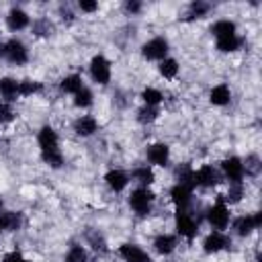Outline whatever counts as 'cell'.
Segmentation results:
<instances>
[{
    "label": "cell",
    "instance_id": "cell-2",
    "mask_svg": "<svg viewBox=\"0 0 262 262\" xmlns=\"http://www.w3.org/2000/svg\"><path fill=\"white\" fill-rule=\"evenodd\" d=\"M151 203H154V194H151L145 186L135 188V190L131 192V196H129V205H131V209H133L137 215H147V213L151 211Z\"/></svg>",
    "mask_w": 262,
    "mask_h": 262
},
{
    "label": "cell",
    "instance_id": "cell-12",
    "mask_svg": "<svg viewBox=\"0 0 262 262\" xmlns=\"http://www.w3.org/2000/svg\"><path fill=\"white\" fill-rule=\"evenodd\" d=\"M119 256L125 262H151V258L147 256V252H143L139 246L135 244H123L119 248Z\"/></svg>",
    "mask_w": 262,
    "mask_h": 262
},
{
    "label": "cell",
    "instance_id": "cell-10",
    "mask_svg": "<svg viewBox=\"0 0 262 262\" xmlns=\"http://www.w3.org/2000/svg\"><path fill=\"white\" fill-rule=\"evenodd\" d=\"M221 168H223L225 176H227L231 182H242V178H244V164H242L239 158H235V156L225 158V160L221 162Z\"/></svg>",
    "mask_w": 262,
    "mask_h": 262
},
{
    "label": "cell",
    "instance_id": "cell-32",
    "mask_svg": "<svg viewBox=\"0 0 262 262\" xmlns=\"http://www.w3.org/2000/svg\"><path fill=\"white\" fill-rule=\"evenodd\" d=\"M242 196H244V184L242 182H231L227 194L221 196V199H225L227 203H237V201H242Z\"/></svg>",
    "mask_w": 262,
    "mask_h": 262
},
{
    "label": "cell",
    "instance_id": "cell-37",
    "mask_svg": "<svg viewBox=\"0 0 262 262\" xmlns=\"http://www.w3.org/2000/svg\"><path fill=\"white\" fill-rule=\"evenodd\" d=\"M86 235H88V242L92 244V248H94V250H100V252H104V250H106L104 239H102V237H100L96 231H88Z\"/></svg>",
    "mask_w": 262,
    "mask_h": 262
},
{
    "label": "cell",
    "instance_id": "cell-30",
    "mask_svg": "<svg viewBox=\"0 0 262 262\" xmlns=\"http://www.w3.org/2000/svg\"><path fill=\"white\" fill-rule=\"evenodd\" d=\"M242 164H244V172H246V174H250V176H256V174L260 172V168H262L260 158H258L256 154L248 156V158H246V162H242Z\"/></svg>",
    "mask_w": 262,
    "mask_h": 262
},
{
    "label": "cell",
    "instance_id": "cell-33",
    "mask_svg": "<svg viewBox=\"0 0 262 262\" xmlns=\"http://www.w3.org/2000/svg\"><path fill=\"white\" fill-rule=\"evenodd\" d=\"M160 74L164 78H174L178 74V63L176 59H162L160 61Z\"/></svg>",
    "mask_w": 262,
    "mask_h": 262
},
{
    "label": "cell",
    "instance_id": "cell-26",
    "mask_svg": "<svg viewBox=\"0 0 262 262\" xmlns=\"http://www.w3.org/2000/svg\"><path fill=\"white\" fill-rule=\"evenodd\" d=\"M209 10H211V4L201 2V0H194V2H190V6H188V16H190V18H203Z\"/></svg>",
    "mask_w": 262,
    "mask_h": 262
},
{
    "label": "cell",
    "instance_id": "cell-29",
    "mask_svg": "<svg viewBox=\"0 0 262 262\" xmlns=\"http://www.w3.org/2000/svg\"><path fill=\"white\" fill-rule=\"evenodd\" d=\"M74 96H76V98H74V104L80 106V108H86V106L92 104V92H90L88 88H84V86H82Z\"/></svg>",
    "mask_w": 262,
    "mask_h": 262
},
{
    "label": "cell",
    "instance_id": "cell-18",
    "mask_svg": "<svg viewBox=\"0 0 262 262\" xmlns=\"http://www.w3.org/2000/svg\"><path fill=\"white\" fill-rule=\"evenodd\" d=\"M229 98H231V92H229V88L225 84H217L209 94L211 104H217V106H225L229 102Z\"/></svg>",
    "mask_w": 262,
    "mask_h": 262
},
{
    "label": "cell",
    "instance_id": "cell-20",
    "mask_svg": "<svg viewBox=\"0 0 262 262\" xmlns=\"http://www.w3.org/2000/svg\"><path fill=\"white\" fill-rule=\"evenodd\" d=\"M154 248H156L160 254H170V252H174V248H176V237H174V235H168V233H162V235H158V237L154 239Z\"/></svg>",
    "mask_w": 262,
    "mask_h": 262
},
{
    "label": "cell",
    "instance_id": "cell-3",
    "mask_svg": "<svg viewBox=\"0 0 262 262\" xmlns=\"http://www.w3.org/2000/svg\"><path fill=\"white\" fill-rule=\"evenodd\" d=\"M176 229H178V233L182 237L192 239L196 235V231H199V223L194 221V217L186 209H178L176 211Z\"/></svg>",
    "mask_w": 262,
    "mask_h": 262
},
{
    "label": "cell",
    "instance_id": "cell-23",
    "mask_svg": "<svg viewBox=\"0 0 262 262\" xmlns=\"http://www.w3.org/2000/svg\"><path fill=\"white\" fill-rule=\"evenodd\" d=\"M192 168L188 166V164H184V166H180V168H176V184H184V186H188V188H192L194 186V178H192Z\"/></svg>",
    "mask_w": 262,
    "mask_h": 262
},
{
    "label": "cell",
    "instance_id": "cell-31",
    "mask_svg": "<svg viewBox=\"0 0 262 262\" xmlns=\"http://www.w3.org/2000/svg\"><path fill=\"white\" fill-rule=\"evenodd\" d=\"M133 178L139 182V184H151L154 182V172L147 168V166H141V168H135L133 170Z\"/></svg>",
    "mask_w": 262,
    "mask_h": 262
},
{
    "label": "cell",
    "instance_id": "cell-39",
    "mask_svg": "<svg viewBox=\"0 0 262 262\" xmlns=\"http://www.w3.org/2000/svg\"><path fill=\"white\" fill-rule=\"evenodd\" d=\"M78 6H80V10H84V12H94V10L98 8V4L92 2V0H80Z\"/></svg>",
    "mask_w": 262,
    "mask_h": 262
},
{
    "label": "cell",
    "instance_id": "cell-1",
    "mask_svg": "<svg viewBox=\"0 0 262 262\" xmlns=\"http://www.w3.org/2000/svg\"><path fill=\"white\" fill-rule=\"evenodd\" d=\"M37 141H39V147H41V156L61 154L59 151V139H57V133H55L53 127H49V125L41 127L39 135H37Z\"/></svg>",
    "mask_w": 262,
    "mask_h": 262
},
{
    "label": "cell",
    "instance_id": "cell-16",
    "mask_svg": "<svg viewBox=\"0 0 262 262\" xmlns=\"http://www.w3.org/2000/svg\"><path fill=\"white\" fill-rule=\"evenodd\" d=\"M96 129H98V123H96V119L90 117V115H84V117L76 119V123H74V131H76L78 135H82V137L92 135Z\"/></svg>",
    "mask_w": 262,
    "mask_h": 262
},
{
    "label": "cell",
    "instance_id": "cell-4",
    "mask_svg": "<svg viewBox=\"0 0 262 262\" xmlns=\"http://www.w3.org/2000/svg\"><path fill=\"white\" fill-rule=\"evenodd\" d=\"M90 76L96 84H108L111 80V63L104 55H94L90 61Z\"/></svg>",
    "mask_w": 262,
    "mask_h": 262
},
{
    "label": "cell",
    "instance_id": "cell-24",
    "mask_svg": "<svg viewBox=\"0 0 262 262\" xmlns=\"http://www.w3.org/2000/svg\"><path fill=\"white\" fill-rule=\"evenodd\" d=\"M239 45H242V39H239L237 35H233V37H225V39H217V49L223 51V53L235 51V49H239Z\"/></svg>",
    "mask_w": 262,
    "mask_h": 262
},
{
    "label": "cell",
    "instance_id": "cell-11",
    "mask_svg": "<svg viewBox=\"0 0 262 262\" xmlns=\"http://www.w3.org/2000/svg\"><path fill=\"white\" fill-rule=\"evenodd\" d=\"M192 178H194V186H215L219 182V176H217V170L213 166H201L196 172H192Z\"/></svg>",
    "mask_w": 262,
    "mask_h": 262
},
{
    "label": "cell",
    "instance_id": "cell-42",
    "mask_svg": "<svg viewBox=\"0 0 262 262\" xmlns=\"http://www.w3.org/2000/svg\"><path fill=\"white\" fill-rule=\"evenodd\" d=\"M0 55L4 57V43H0Z\"/></svg>",
    "mask_w": 262,
    "mask_h": 262
},
{
    "label": "cell",
    "instance_id": "cell-28",
    "mask_svg": "<svg viewBox=\"0 0 262 262\" xmlns=\"http://www.w3.org/2000/svg\"><path fill=\"white\" fill-rule=\"evenodd\" d=\"M43 86L39 82H33V80H23L18 82V94L20 96H29V94H35V92H41Z\"/></svg>",
    "mask_w": 262,
    "mask_h": 262
},
{
    "label": "cell",
    "instance_id": "cell-6",
    "mask_svg": "<svg viewBox=\"0 0 262 262\" xmlns=\"http://www.w3.org/2000/svg\"><path fill=\"white\" fill-rule=\"evenodd\" d=\"M207 219H209V223L215 227V231H221V229L227 227V223H229V209L225 207L223 199H219V201L209 209Z\"/></svg>",
    "mask_w": 262,
    "mask_h": 262
},
{
    "label": "cell",
    "instance_id": "cell-38",
    "mask_svg": "<svg viewBox=\"0 0 262 262\" xmlns=\"http://www.w3.org/2000/svg\"><path fill=\"white\" fill-rule=\"evenodd\" d=\"M12 119H14L12 108H10L8 104H0V125H2V123H10Z\"/></svg>",
    "mask_w": 262,
    "mask_h": 262
},
{
    "label": "cell",
    "instance_id": "cell-25",
    "mask_svg": "<svg viewBox=\"0 0 262 262\" xmlns=\"http://www.w3.org/2000/svg\"><path fill=\"white\" fill-rule=\"evenodd\" d=\"M82 88V78L78 74H72V76H66L61 80V90L63 92H70V94H76L78 90Z\"/></svg>",
    "mask_w": 262,
    "mask_h": 262
},
{
    "label": "cell",
    "instance_id": "cell-17",
    "mask_svg": "<svg viewBox=\"0 0 262 262\" xmlns=\"http://www.w3.org/2000/svg\"><path fill=\"white\" fill-rule=\"evenodd\" d=\"M104 180H106V184H108L115 192L125 190V186L129 184V176H127L123 170H111V172L104 176Z\"/></svg>",
    "mask_w": 262,
    "mask_h": 262
},
{
    "label": "cell",
    "instance_id": "cell-41",
    "mask_svg": "<svg viewBox=\"0 0 262 262\" xmlns=\"http://www.w3.org/2000/svg\"><path fill=\"white\" fill-rule=\"evenodd\" d=\"M4 262H27L18 252H10V254H6L4 256Z\"/></svg>",
    "mask_w": 262,
    "mask_h": 262
},
{
    "label": "cell",
    "instance_id": "cell-8",
    "mask_svg": "<svg viewBox=\"0 0 262 262\" xmlns=\"http://www.w3.org/2000/svg\"><path fill=\"white\" fill-rule=\"evenodd\" d=\"M260 225H262V213H260V211H256L254 215L237 217V219L233 221V229H235L237 235H248L250 231L258 229Z\"/></svg>",
    "mask_w": 262,
    "mask_h": 262
},
{
    "label": "cell",
    "instance_id": "cell-22",
    "mask_svg": "<svg viewBox=\"0 0 262 262\" xmlns=\"http://www.w3.org/2000/svg\"><path fill=\"white\" fill-rule=\"evenodd\" d=\"M0 94L6 100H14V96L18 94V82L12 78H2L0 80Z\"/></svg>",
    "mask_w": 262,
    "mask_h": 262
},
{
    "label": "cell",
    "instance_id": "cell-34",
    "mask_svg": "<svg viewBox=\"0 0 262 262\" xmlns=\"http://www.w3.org/2000/svg\"><path fill=\"white\" fill-rule=\"evenodd\" d=\"M158 108L156 106H143V108H139V113H137V119H139V123H151V121H156L158 119Z\"/></svg>",
    "mask_w": 262,
    "mask_h": 262
},
{
    "label": "cell",
    "instance_id": "cell-21",
    "mask_svg": "<svg viewBox=\"0 0 262 262\" xmlns=\"http://www.w3.org/2000/svg\"><path fill=\"white\" fill-rule=\"evenodd\" d=\"M0 225H2V229L16 231L20 227V215L12 213V211H4V213H0Z\"/></svg>",
    "mask_w": 262,
    "mask_h": 262
},
{
    "label": "cell",
    "instance_id": "cell-13",
    "mask_svg": "<svg viewBox=\"0 0 262 262\" xmlns=\"http://www.w3.org/2000/svg\"><path fill=\"white\" fill-rule=\"evenodd\" d=\"M170 158V147L166 143H154L147 147V160L156 166H166Z\"/></svg>",
    "mask_w": 262,
    "mask_h": 262
},
{
    "label": "cell",
    "instance_id": "cell-14",
    "mask_svg": "<svg viewBox=\"0 0 262 262\" xmlns=\"http://www.w3.org/2000/svg\"><path fill=\"white\" fill-rule=\"evenodd\" d=\"M29 23H31L29 14L25 10H20V8H12L8 12V16H6V25H8L10 31H23L25 27H29Z\"/></svg>",
    "mask_w": 262,
    "mask_h": 262
},
{
    "label": "cell",
    "instance_id": "cell-27",
    "mask_svg": "<svg viewBox=\"0 0 262 262\" xmlns=\"http://www.w3.org/2000/svg\"><path fill=\"white\" fill-rule=\"evenodd\" d=\"M141 98H143V102H145L147 106H156V104H160V102L164 100L162 92L156 90V88H145V90L141 92Z\"/></svg>",
    "mask_w": 262,
    "mask_h": 262
},
{
    "label": "cell",
    "instance_id": "cell-15",
    "mask_svg": "<svg viewBox=\"0 0 262 262\" xmlns=\"http://www.w3.org/2000/svg\"><path fill=\"white\" fill-rule=\"evenodd\" d=\"M170 196L174 201V205L178 209H184L188 203H190V196H192V188L184 186V184H174L172 190H170Z\"/></svg>",
    "mask_w": 262,
    "mask_h": 262
},
{
    "label": "cell",
    "instance_id": "cell-9",
    "mask_svg": "<svg viewBox=\"0 0 262 262\" xmlns=\"http://www.w3.org/2000/svg\"><path fill=\"white\" fill-rule=\"evenodd\" d=\"M229 246H231V239H229L223 231H211V233L205 237V242H203V250H205L207 254L221 252V250H225V248H229Z\"/></svg>",
    "mask_w": 262,
    "mask_h": 262
},
{
    "label": "cell",
    "instance_id": "cell-43",
    "mask_svg": "<svg viewBox=\"0 0 262 262\" xmlns=\"http://www.w3.org/2000/svg\"><path fill=\"white\" fill-rule=\"evenodd\" d=\"M0 229H2V225H0Z\"/></svg>",
    "mask_w": 262,
    "mask_h": 262
},
{
    "label": "cell",
    "instance_id": "cell-5",
    "mask_svg": "<svg viewBox=\"0 0 262 262\" xmlns=\"http://www.w3.org/2000/svg\"><path fill=\"white\" fill-rule=\"evenodd\" d=\"M4 57L10 61V63H16V66H23L29 61V51L27 47L18 41V39H10L4 43Z\"/></svg>",
    "mask_w": 262,
    "mask_h": 262
},
{
    "label": "cell",
    "instance_id": "cell-36",
    "mask_svg": "<svg viewBox=\"0 0 262 262\" xmlns=\"http://www.w3.org/2000/svg\"><path fill=\"white\" fill-rule=\"evenodd\" d=\"M51 23L47 20V18H39V20H35L33 23V31L37 33V35H49L51 33Z\"/></svg>",
    "mask_w": 262,
    "mask_h": 262
},
{
    "label": "cell",
    "instance_id": "cell-7",
    "mask_svg": "<svg viewBox=\"0 0 262 262\" xmlns=\"http://www.w3.org/2000/svg\"><path fill=\"white\" fill-rule=\"evenodd\" d=\"M166 53H168V41L164 37H154L151 41H147L143 47H141V55L145 59H166Z\"/></svg>",
    "mask_w": 262,
    "mask_h": 262
},
{
    "label": "cell",
    "instance_id": "cell-19",
    "mask_svg": "<svg viewBox=\"0 0 262 262\" xmlns=\"http://www.w3.org/2000/svg\"><path fill=\"white\" fill-rule=\"evenodd\" d=\"M211 33L215 35V39L233 37V35H235V23H231V20H217V23L211 27Z\"/></svg>",
    "mask_w": 262,
    "mask_h": 262
},
{
    "label": "cell",
    "instance_id": "cell-40",
    "mask_svg": "<svg viewBox=\"0 0 262 262\" xmlns=\"http://www.w3.org/2000/svg\"><path fill=\"white\" fill-rule=\"evenodd\" d=\"M125 10L131 12V14H137V12L141 10V2H137V0H127V2H125Z\"/></svg>",
    "mask_w": 262,
    "mask_h": 262
},
{
    "label": "cell",
    "instance_id": "cell-35",
    "mask_svg": "<svg viewBox=\"0 0 262 262\" xmlns=\"http://www.w3.org/2000/svg\"><path fill=\"white\" fill-rule=\"evenodd\" d=\"M86 260H88V256L82 246H72L70 252L66 254V262H86Z\"/></svg>",
    "mask_w": 262,
    "mask_h": 262
}]
</instances>
